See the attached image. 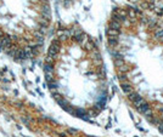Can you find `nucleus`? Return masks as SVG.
<instances>
[{
	"label": "nucleus",
	"instance_id": "1",
	"mask_svg": "<svg viewBox=\"0 0 163 137\" xmlns=\"http://www.w3.org/2000/svg\"><path fill=\"white\" fill-rule=\"evenodd\" d=\"M50 20L49 0H0V51L18 62L34 60Z\"/></svg>",
	"mask_w": 163,
	"mask_h": 137
},
{
	"label": "nucleus",
	"instance_id": "2",
	"mask_svg": "<svg viewBox=\"0 0 163 137\" xmlns=\"http://www.w3.org/2000/svg\"><path fill=\"white\" fill-rule=\"evenodd\" d=\"M121 88H122V90L124 91L127 95H128V94H130L132 91H134V90H133V88L130 86V82H128V81L121 82Z\"/></svg>",
	"mask_w": 163,
	"mask_h": 137
},
{
	"label": "nucleus",
	"instance_id": "3",
	"mask_svg": "<svg viewBox=\"0 0 163 137\" xmlns=\"http://www.w3.org/2000/svg\"><path fill=\"white\" fill-rule=\"evenodd\" d=\"M127 14H128V16L130 17L133 21H135V20H136V17H138V14H136L135 8H129V10L127 11Z\"/></svg>",
	"mask_w": 163,
	"mask_h": 137
},
{
	"label": "nucleus",
	"instance_id": "4",
	"mask_svg": "<svg viewBox=\"0 0 163 137\" xmlns=\"http://www.w3.org/2000/svg\"><path fill=\"white\" fill-rule=\"evenodd\" d=\"M121 27H122L121 22H117V21H111V22H110V28H112V29H117V30H119Z\"/></svg>",
	"mask_w": 163,
	"mask_h": 137
},
{
	"label": "nucleus",
	"instance_id": "5",
	"mask_svg": "<svg viewBox=\"0 0 163 137\" xmlns=\"http://www.w3.org/2000/svg\"><path fill=\"white\" fill-rule=\"evenodd\" d=\"M148 108H150V106H148V103H147V102H146V103H144V104H141V106H140V107H138L136 109H138V112H139V113L144 114V113H145V112H146V110H147V109H148Z\"/></svg>",
	"mask_w": 163,
	"mask_h": 137
},
{
	"label": "nucleus",
	"instance_id": "6",
	"mask_svg": "<svg viewBox=\"0 0 163 137\" xmlns=\"http://www.w3.org/2000/svg\"><path fill=\"white\" fill-rule=\"evenodd\" d=\"M133 103H134V106H135V107L138 108V107H140L141 104L146 103V101H145V100H144L142 97H140V96H139L138 98H136V100H135V101H134V102H133Z\"/></svg>",
	"mask_w": 163,
	"mask_h": 137
},
{
	"label": "nucleus",
	"instance_id": "7",
	"mask_svg": "<svg viewBox=\"0 0 163 137\" xmlns=\"http://www.w3.org/2000/svg\"><path fill=\"white\" fill-rule=\"evenodd\" d=\"M107 35H108V36H116V38H117V36L119 35V30L110 28V29H107Z\"/></svg>",
	"mask_w": 163,
	"mask_h": 137
},
{
	"label": "nucleus",
	"instance_id": "8",
	"mask_svg": "<svg viewBox=\"0 0 163 137\" xmlns=\"http://www.w3.org/2000/svg\"><path fill=\"white\" fill-rule=\"evenodd\" d=\"M125 62H124V60L122 58V57H117V58H115V66H116L117 68H119L121 66H123Z\"/></svg>",
	"mask_w": 163,
	"mask_h": 137
},
{
	"label": "nucleus",
	"instance_id": "9",
	"mask_svg": "<svg viewBox=\"0 0 163 137\" xmlns=\"http://www.w3.org/2000/svg\"><path fill=\"white\" fill-rule=\"evenodd\" d=\"M138 97H139V94H138V92H135V91H132L130 94H128V98H129L132 102H134Z\"/></svg>",
	"mask_w": 163,
	"mask_h": 137
},
{
	"label": "nucleus",
	"instance_id": "10",
	"mask_svg": "<svg viewBox=\"0 0 163 137\" xmlns=\"http://www.w3.org/2000/svg\"><path fill=\"white\" fill-rule=\"evenodd\" d=\"M163 38V28L156 29L155 32V39H162Z\"/></svg>",
	"mask_w": 163,
	"mask_h": 137
},
{
	"label": "nucleus",
	"instance_id": "11",
	"mask_svg": "<svg viewBox=\"0 0 163 137\" xmlns=\"http://www.w3.org/2000/svg\"><path fill=\"white\" fill-rule=\"evenodd\" d=\"M156 26H157V20H155V18H150V20L147 21L148 28H155Z\"/></svg>",
	"mask_w": 163,
	"mask_h": 137
},
{
	"label": "nucleus",
	"instance_id": "12",
	"mask_svg": "<svg viewBox=\"0 0 163 137\" xmlns=\"http://www.w3.org/2000/svg\"><path fill=\"white\" fill-rule=\"evenodd\" d=\"M117 14H118L119 16L122 17L123 20H125V18L128 17V14H127V11H125V10H123V8H118V10H117Z\"/></svg>",
	"mask_w": 163,
	"mask_h": 137
},
{
	"label": "nucleus",
	"instance_id": "13",
	"mask_svg": "<svg viewBox=\"0 0 163 137\" xmlns=\"http://www.w3.org/2000/svg\"><path fill=\"white\" fill-rule=\"evenodd\" d=\"M118 44V40H117L116 36H110L108 38V45L110 46H116Z\"/></svg>",
	"mask_w": 163,
	"mask_h": 137
},
{
	"label": "nucleus",
	"instance_id": "14",
	"mask_svg": "<svg viewBox=\"0 0 163 137\" xmlns=\"http://www.w3.org/2000/svg\"><path fill=\"white\" fill-rule=\"evenodd\" d=\"M118 70H119V73H127L128 70H129V67H128V66L124 63L123 66H121V67L118 68Z\"/></svg>",
	"mask_w": 163,
	"mask_h": 137
},
{
	"label": "nucleus",
	"instance_id": "15",
	"mask_svg": "<svg viewBox=\"0 0 163 137\" xmlns=\"http://www.w3.org/2000/svg\"><path fill=\"white\" fill-rule=\"evenodd\" d=\"M118 79H119V81H121V82H124V81H127V79H128V78H127L125 73H119V78H118Z\"/></svg>",
	"mask_w": 163,
	"mask_h": 137
},
{
	"label": "nucleus",
	"instance_id": "16",
	"mask_svg": "<svg viewBox=\"0 0 163 137\" xmlns=\"http://www.w3.org/2000/svg\"><path fill=\"white\" fill-rule=\"evenodd\" d=\"M147 18H146V17L145 16H141V23H144V24H147Z\"/></svg>",
	"mask_w": 163,
	"mask_h": 137
}]
</instances>
